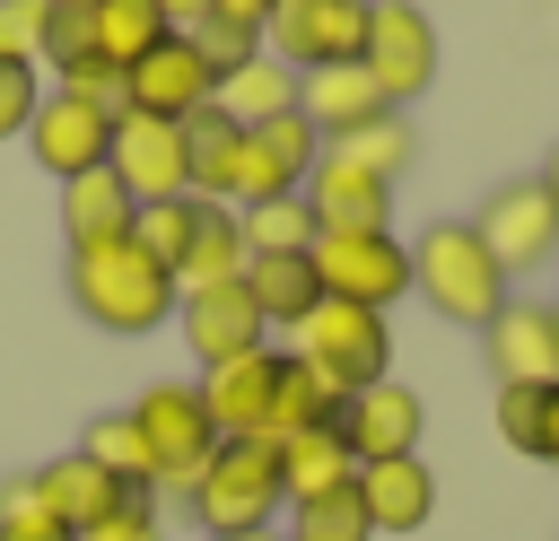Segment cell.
I'll use <instances>...</instances> for the list:
<instances>
[{
  "label": "cell",
  "mask_w": 559,
  "mask_h": 541,
  "mask_svg": "<svg viewBox=\"0 0 559 541\" xmlns=\"http://www.w3.org/2000/svg\"><path fill=\"white\" fill-rule=\"evenodd\" d=\"M175 26H166V9L157 0H96V52L114 61V70H131L140 52H157Z\"/></svg>",
  "instance_id": "obj_29"
},
{
  "label": "cell",
  "mask_w": 559,
  "mask_h": 541,
  "mask_svg": "<svg viewBox=\"0 0 559 541\" xmlns=\"http://www.w3.org/2000/svg\"><path fill=\"white\" fill-rule=\"evenodd\" d=\"M210 105H218L227 122H245V131H253V122H280V113H297V70H288L280 52H253L245 70H227V79H218V96H210Z\"/></svg>",
  "instance_id": "obj_25"
},
{
  "label": "cell",
  "mask_w": 559,
  "mask_h": 541,
  "mask_svg": "<svg viewBox=\"0 0 559 541\" xmlns=\"http://www.w3.org/2000/svg\"><path fill=\"white\" fill-rule=\"evenodd\" d=\"M87 52H96V9H61V0H52L44 61H52V70H70V61H87Z\"/></svg>",
  "instance_id": "obj_40"
},
{
  "label": "cell",
  "mask_w": 559,
  "mask_h": 541,
  "mask_svg": "<svg viewBox=\"0 0 559 541\" xmlns=\"http://www.w3.org/2000/svg\"><path fill=\"white\" fill-rule=\"evenodd\" d=\"M349 480H358V462H349L341 428L280 436V489H288V506H297V497H323V489H349Z\"/></svg>",
  "instance_id": "obj_27"
},
{
  "label": "cell",
  "mask_w": 559,
  "mask_h": 541,
  "mask_svg": "<svg viewBox=\"0 0 559 541\" xmlns=\"http://www.w3.org/2000/svg\"><path fill=\"white\" fill-rule=\"evenodd\" d=\"M542 419H550V384H498V436L515 454H542Z\"/></svg>",
  "instance_id": "obj_37"
},
{
  "label": "cell",
  "mask_w": 559,
  "mask_h": 541,
  "mask_svg": "<svg viewBox=\"0 0 559 541\" xmlns=\"http://www.w3.org/2000/svg\"><path fill=\"white\" fill-rule=\"evenodd\" d=\"M0 541H70L61 524H0Z\"/></svg>",
  "instance_id": "obj_46"
},
{
  "label": "cell",
  "mask_w": 559,
  "mask_h": 541,
  "mask_svg": "<svg viewBox=\"0 0 559 541\" xmlns=\"http://www.w3.org/2000/svg\"><path fill=\"white\" fill-rule=\"evenodd\" d=\"M227 279H245V227H236L227 201H201V227L175 262V297H201V288H227Z\"/></svg>",
  "instance_id": "obj_24"
},
{
  "label": "cell",
  "mask_w": 559,
  "mask_h": 541,
  "mask_svg": "<svg viewBox=\"0 0 559 541\" xmlns=\"http://www.w3.org/2000/svg\"><path fill=\"white\" fill-rule=\"evenodd\" d=\"M411 288L445 314V323H463V332H480L507 297H515V279L489 262V244L472 236V218H437L419 244H411Z\"/></svg>",
  "instance_id": "obj_2"
},
{
  "label": "cell",
  "mask_w": 559,
  "mask_h": 541,
  "mask_svg": "<svg viewBox=\"0 0 559 541\" xmlns=\"http://www.w3.org/2000/svg\"><path fill=\"white\" fill-rule=\"evenodd\" d=\"M44 35H52V0H0V61L9 70H35Z\"/></svg>",
  "instance_id": "obj_36"
},
{
  "label": "cell",
  "mask_w": 559,
  "mask_h": 541,
  "mask_svg": "<svg viewBox=\"0 0 559 541\" xmlns=\"http://www.w3.org/2000/svg\"><path fill=\"white\" fill-rule=\"evenodd\" d=\"M332 419H341V393H332V384L288 349L280 393H271V445H280V436H306V428H332Z\"/></svg>",
  "instance_id": "obj_28"
},
{
  "label": "cell",
  "mask_w": 559,
  "mask_h": 541,
  "mask_svg": "<svg viewBox=\"0 0 559 541\" xmlns=\"http://www.w3.org/2000/svg\"><path fill=\"white\" fill-rule=\"evenodd\" d=\"M533 462H550V471H559V384H550V419H542V454H533Z\"/></svg>",
  "instance_id": "obj_45"
},
{
  "label": "cell",
  "mask_w": 559,
  "mask_h": 541,
  "mask_svg": "<svg viewBox=\"0 0 559 541\" xmlns=\"http://www.w3.org/2000/svg\"><path fill=\"white\" fill-rule=\"evenodd\" d=\"M341 445H349V462H393V454H419V428H428V410H419V393L402 384V375H384V384H358L349 401H341Z\"/></svg>",
  "instance_id": "obj_13"
},
{
  "label": "cell",
  "mask_w": 559,
  "mask_h": 541,
  "mask_svg": "<svg viewBox=\"0 0 559 541\" xmlns=\"http://www.w3.org/2000/svg\"><path fill=\"white\" fill-rule=\"evenodd\" d=\"M175 323H183V349H192L201 366H227V358H245V349L271 340L262 314H253V297H245V279L201 288V297H175Z\"/></svg>",
  "instance_id": "obj_16"
},
{
  "label": "cell",
  "mask_w": 559,
  "mask_h": 541,
  "mask_svg": "<svg viewBox=\"0 0 559 541\" xmlns=\"http://www.w3.org/2000/svg\"><path fill=\"white\" fill-rule=\"evenodd\" d=\"M79 454H87V462H105V471H114L122 489H148V497H157V471H148V445H140L131 410H105V419H87Z\"/></svg>",
  "instance_id": "obj_32"
},
{
  "label": "cell",
  "mask_w": 559,
  "mask_h": 541,
  "mask_svg": "<svg viewBox=\"0 0 559 541\" xmlns=\"http://www.w3.org/2000/svg\"><path fill=\"white\" fill-rule=\"evenodd\" d=\"M358 70L384 87L393 113L411 96H428V79H437V26H428V9L419 0H376L367 9V44H358Z\"/></svg>",
  "instance_id": "obj_8"
},
{
  "label": "cell",
  "mask_w": 559,
  "mask_h": 541,
  "mask_svg": "<svg viewBox=\"0 0 559 541\" xmlns=\"http://www.w3.org/2000/svg\"><path fill=\"white\" fill-rule=\"evenodd\" d=\"M192 227H201V201L183 192V201H148V209H131V244L175 279V262H183V244H192Z\"/></svg>",
  "instance_id": "obj_34"
},
{
  "label": "cell",
  "mask_w": 559,
  "mask_h": 541,
  "mask_svg": "<svg viewBox=\"0 0 559 541\" xmlns=\"http://www.w3.org/2000/svg\"><path fill=\"white\" fill-rule=\"evenodd\" d=\"M105 166L114 183L148 209V201H183L192 192V157H183V122H157V113H122L114 140H105Z\"/></svg>",
  "instance_id": "obj_10"
},
{
  "label": "cell",
  "mask_w": 559,
  "mask_h": 541,
  "mask_svg": "<svg viewBox=\"0 0 559 541\" xmlns=\"http://www.w3.org/2000/svg\"><path fill=\"white\" fill-rule=\"evenodd\" d=\"M358 506L376 532H428L437 515V471L419 454H393V462H358Z\"/></svg>",
  "instance_id": "obj_19"
},
{
  "label": "cell",
  "mask_w": 559,
  "mask_h": 541,
  "mask_svg": "<svg viewBox=\"0 0 559 541\" xmlns=\"http://www.w3.org/2000/svg\"><path fill=\"white\" fill-rule=\"evenodd\" d=\"M157 9H166V26H175V35H192V26H210V0H157Z\"/></svg>",
  "instance_id": "obj_44"
},
{
  "label": "cell",
  "mask_w": 559,
  "mask_h": 541,
  "mask_svg": "<svg viewBox=\"0 0 559 541\" xmlns=\"http://www.w3.org/2000/svg\"><path fill=\"white\" fill-rule=\"evenodd\" d=\"M245 297H253L262 332H297V323L323 305L314 253H245Z\"/></svg>",
  "instance_id": "obj_21"
},
{
  "label": "cell",
  "mask_w": 559,
  "mask_h": 541,
  "mask_svg": "<svg viewBox=\"0 0 559 541\" xmlns=\"http://www.w3.org/2000/svg\"><path fill=\"white\" fill-rule=\"evenodd\" d=\"M288 349L349 401L358 384H384L393 375V323L384 314H367V305H341V297H323L297 332H288Z\"/></svg>",
  "instance_id": "obj_4"
},
{
  "label": "cell",
  "mask_w": 559,
  "mask_h": 541,
  "mask_svg": "<svg viewBox=\"0 0 559 541\" xmlns=\"http://www.w3.org/2000/svg\"><path fill=\"white\" fill-rule=\"evenodd\" d=\"M480 358L498 384H559V305L542 297H507L480 323Z\"/></svg>",
  "instance_id": "obj_12"
},
{
  "label": "cell",
  "mask_w": 559,
  "mask_h": 541,
  "mask_svg": "<svg viewBox=\"0 0 559 541\" xmlns=\"http://www.w3.org/2000/svg\"><path fill=\"white\" fill-rule=\"evenodd\" d=\"M131 192L114 183V166H87V175H70L61 183V236L70 244H105V236H131Z\"/></svg>",
  "instance_id": "obj_26"
},
{
  "label": "cell",
  "mask_w": 559,
  "mask_h": 541,
  "mask_svg": "<svg viewBox=\"0 0 559 541\" xmlns=\"http://www.w3.org/2000/svg\"><path fill=\"white\" fill-rule=\"evenodd\" d=\"M0 524H52V506H44V480H35V471H9V480H0Z\"/></svg>",
  "instance_id": "obj_42"
},
{
  "label": "cell",
  "mask_w": 559,
  "mask_h": 541,
  "mask_svg": "<svg viewBox=\"0 0 559 541\" xmlns=\"http://www.w3.org/2000/svg\"><path fill=\"white\" fill-rule=\"evenodd\" d=\"M79 541H166V515H157V497H148V489H131V497H122L96 532H79Z\"/></svg>",
  "instance_id": "obj_39"
},
{
  "label": "cell",
  "mask_w": 559,
  "mask_h": 541,
  "mask_svg": "<svg viewBox=\"0 0 559 541\" xmlns=\"http://www.w3.org/2000/svg\"><path fill=\"white\" fill-rule=\"evenodd\" d=\"M26 122H35V70L0 61V140H26Z\"/></svg>",
  "instance_id": "obj_41"
},
{
  "label": "cell",
  "mask_w": 559,
  "mask_h": 541,
  "mask_svg": "<svg viewBox=\"0 0 559 541\" xmlns=\"http://www.w3.org/2000/svg\"><path fill=\"white\" fill-rule=\"evenodd\" d=\"M201 541H280V532H201Z\"/></svg>",
  "instance_id": "obj_48"
},
{
  "label": "cell",
  "mask_w": 559,
  "mask_h": 541,
  "mask_svg": "<svg viewBox=\"0 0 559 541\" xmlns=\"http://www.w3.org/2000/svg\"><path fill=\"white\" fill-rule=\"evenodd\" d=\"M26 140H35V166H44L52 183H70V175L105 166V140H114V122H105V113H87V105H70V96H35V122H26Z\"/></svg>",
  "instance_id": "obj_17"
},
{
  "label": "cell",
  "mask_w": 559,
  "mask_h": 541,
  "mask_svg": "<svg viewBox=\"0 0 559 541\" xmlns=\"http://www.w3.org/2000/svg\"><path fill=\"white\" fill-rule=\"evenodd\" d=\"M367 9L376 0H280L271 9V52L306 79V70H341V61H358V44H367Z\"/></svg>",
  "instance_id": "obj_9"
},
{
  "label": "cell",
  "mask_w": 559,
  "mask_h": 541,
  "mask_svg": "<svg viewBox=\"0 0 559 541\" xmlns=\"http://www.w3.org/2000/svg\"><path fill=\"white\" fill-rule=\"evenodd\" d=\"M52 79H61L52 96H70V105H87V113H105V122H122V113H131V79H122L105 52H87V61L52 70Z\"/></svg>",
  "instance_id": "obj_35"
},
{
  "label": "cell",
  "mask_w": 559,
  "mask_h": 541,
  "mask_svg": "<svg viewBox=\"0 0 559 541\" xmlns=\"http://www.w3.org/2000/svg\"><path fill=\"white\" fill-rule=\"evenodd\" d=\"M306 209H314V227H393V183L349 166V157H332V148H314Z\"/></svg>",
  "instance_id": "obj_18"
},
{
  "label": "cell",
  "mask_w": 559,
  "mask_h": 541,
  "mask_svg": "<svg viewBox=\"0 0 559 541\" xmlns=\"http://www.w3.org/2000/svg\"><path fill=\"white\" fill-rule=\"evenodd\" d=\"M236 227H245V253H314V209H306V192H288V201H253V209H236Z\"/></svg>",
  "instance_id": "obj_31"
},
{
  "label": "cell",
  "mask_w": 559,
  "mask_h": 541,
  "mask_svg": "<svg viewBox=\"0 0 559 541\" xmlns=\"http://www.w3.org/2000/svg\"><path fill=\"white\" fill-rule=\"evenodd\" d=\"M122 79H131V113H157V122H192V113L218 96V70L201 61L192 35H166V44L140 52Z\"/></svg>",
  "instance_id": "obj_14"
},
{
  "label": "cell",
  "mask_w": 559,
  "mask_h": 541,
  "mask_svg": "<svg viewBox=\"0 0 559 541\" xmlns=\"http://www.w3.org/2000/svg\"><path fill=\"white\" fill-rule=\"evenodd\" d=\"M288 541H376V524L358 506V480L349 489H323V497H297L288 506Z\"/></svg>",
  "instance_id": "obj_33"
},
{
  "label": "cell",
  "mask_w": 559,
  "mask_h": 541,
  "mask_svg": "<svg viewBox=\"0 0 559 541\" xmlns=\"http://www.w3.org/2000/svg\"><path fill=\"white\" fill-rule=\"evenodd\" d=\"M70 305L114 332V340H140L175 314V279L131 244V236H105V244H70Z\"/></svg>",
  "instance_id": "obj_1"
},
{
  "label": "cell",
  "mask_w": 559,
  "mask_h": 541,
  "mask_svg": "<svg viewBox=\"0 0 559 541\" xmlns=\"http://www.w3.org/2000/svg\"><path fill=\"white\" fill-rule=\"evenodd\" d=\"M542 192H550V209H559V148H550V166H542Z\"/></svg>",
  "instance_id": "obj_47"
},
{
  "label": "cell",
  "mask_w": 559,
  "mask_h": 541,
  "mask_svg": "<svg viewBox=\"0 0 559 541\" xmlns=\"http://www.w3.org/2000/svg\"><path fill=\"white\" fill-rule=\"evenodd\" d=\"M280 541H288V532H280Z\"/></svg>",
  "instance_id": "obj_50"
},
{
  "label": "cell",
  "mask_w": 559,
  "mask_h": 541,
  "mask_svg": "<svg viewBox=\"0 0 559 541\" xmlns=\"http://www.w3.org/2000/svg\"><path fill=\"white\" fill-rule=\"evenodd\" d=\"M314 279L341 305L393 314V297H411V244L393 227H323L314 236Z\"/></svg>",
  "instance_id": "obj_6"
},
{
  "label": "cell",
  "mask_w": 559,
  "mask_h": 541,
  "mask_svg": "<svg viewBox=\"0 0 559 541\" xmlns=\"http://www.w3.org/2000/svg\"><path fill=\"white\" fill-rule=\"evenodd\" d=\"M183 515L201 532H271L288 515V489H280V445L271 436H227L210 454V471L192 480Z\"/></svg>",
  "instance_id": "obj_3"
},
{
  "label": "cell",
  "mask_w": 559,
  "mask_h": 541,
  "mask_svg": "<svg viewBox=\"0 0 559 541\" xmlns=\"http://www.w3.org/2000/svg\"><path fill=\"white\" fill-rule=\"evenodd\" d=\"M131 428H140V445H148V471H157V497H192V480L210 471V454H218V428H210V410H201V384H148L140 401H131Z\"/></svg>",
  "instance_id": "obj_5"
},
{
  "label": "cell",
  "mask_w": 559,
  "mask_h": 541,
  "mask_svg": "<svg viewBox=\"0 0 559 541\" xmlns=\"http://www.w3.org/2000/svg\"><path fill=\"white\" fill-rule=\"evenodd\" d=\"M192 44H201V61L227 79V70H245V61L262 52V26H227V17H210V26H192Z\"/></svg>",
  "instance_id": "obj_38"
},
{
  "label": "cell",
  "mask_w": 559,
  "mask_h": 541,
  "mask_svg": "<svg viewBox=\"0 0 559 541\" xmlns=\"http://www.w3.org/2000/svg\"><path fill=\"white\" fill-rule=\"evenodd\" d=\"M61 9H96V0H61Z\"/></svg>",
  "instance_id": "obj_49"
},
{
  "label": "cell",
  "mask_w": 559,
  "mask_h": 541,
  "mask_svg": "<svg viewBox=\"0 0 559 541\" xmlns=\"http://www.w3.org/2000/svg\"><path fill=\"white\" fill-rule=\"evenodd\" d=\"M280 366H288L280 340H262V349H245V358H227V366H201V410H210L218 445H227V436H271Z\"/></svg>",
  "instance_id": "obj_11"
},
{
  "label": "cell",
  "mask_w": 559,
  "mask_h": 541,
  "mask_svg": "<svg viewBox=\"0 0 559 541\" xmlns=\"http://www.w3.org/2000/svg\"><path fill=\"white\" fill-rule=\"evenodd\" d=\"M271 9L280 0H210V17H227V26H271Z\"/></svg>",
  "instance_id": "obj_43"
},
{
  "label": "cell",
  "mask_w": 559,
  "mask_h": 541,
  "mask_svg": "<svg viewBox=\"0 0 559 541\" xmlns=\"http://www.w3.org/2000/svg\"><path fill=\"white\" fill-rule=\"evenodd\" d=\"M297 113H306L323 140H341V131H358V122L393 113V105H384V87H376L358 61H341V70H306V79H297Z\"/></svg>",
  "instance_id": "obj_22"
},
{
  "label": "cell",
  "mask_w": 559,
  "mask_h": 541,
  "mask_svg": "<svg viewBox=\"0 0 559 541\" xmlns=\"http://www.w3.org/2000/svg\"><path fill=\"white\" fill-rule=\"evenodd\" d=\"M472 236L489 244V262H498L507 279H524V270L559 262V209H550L542 175H507V183L472 209Z\"/></svg>",
  "instance_id": "obj_7"
},
{
  "label": "cell",
  "mask_w": 559,
  "mask_h": 541,
  "mask_svg": "<svg viewBox=\"0 0 559 541\" xmlns=\"http://www.w3.org/2000/svg\"><path fill=\"white\" fill-rule=\"evenodd\" d=\"M314 148H323V131H314L306 113H280V122H253V131H245V175H236V209H253V201H288V192H306V175H314Z\"/></svg>",
  "instance_id": "obj_15"
},
{
  "label": "cell",
  "mask_w": 559,
  "mask_h": 541,
  "mask_svg": "<svg viewBox=\"0 0 559 541\" xmlns=\"http://www.w3.org/2000/svg\"><path fill=\"white\" fill-rule=\"evenodd\" d=\"M332 157H349V166H367V175H384V183H402L411 175V157H419V140H411V122L402 113H376V122H358V131H341V140H323Z\"/></svg>",
  "instance_id": "obj_30"
},
{
  "label": "cell",
  "mask_w": 559,
  "mask_h": 541,
  "mask_svg": "<svg viewBox=\"0 0 559 541\" xmlns=\"http://www.w3.org/2000/svg\"><path fill=\"white\" fill-rule=\"evenodd\" d=\"M35 480H44V506H52V524H61L70 541H79V532H96V524H105V515H114V506L131 497V489H122V480H114L105 462H87L79 445H70V454H52V462H44Z\"/></svg>",
  "instance_id": "obj_20"
},
{
  "label": "cell",
  "mask_w": 559,
  "mask_h": 541,
  "mask_svg": "<svg viewBox=\"0 0 559 541\" xmlns=\"http://www.w3.org/2000/svg\"><path fill=\"white\" fill-rule=\"evenodd\" d=\"M183 157H192V201H227L236 209V175H245V122H227L218 105H201L183 122Z\"/></svg>",
  "instance_id": "obj_23"
}]
</instances>
